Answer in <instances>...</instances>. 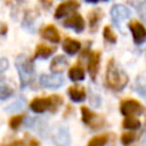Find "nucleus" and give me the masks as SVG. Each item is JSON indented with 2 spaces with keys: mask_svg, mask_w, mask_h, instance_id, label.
<instances>
[{
  "mask_svg": "<svg viewBox=\"0 0 146 146\" xmlns=\"http://www.w3.org/2000/svg\"><path fill=\"white\" fill-rule=\"evenodd\" d=\"M106 84L110 89L114 91H121L128 83L129 78L127 73L120 68V66L115 63L112 58L110 59L107 67H106V76H105Z\"/></svg>",
  "mask_w": 146,
  "mask_h": 146,
  "instance_id": "f257e3e1",
  "label": "nucleus"
},
{
  "mask_svg": "<svg viewBox=\"0 0 146 146\" xmlns=\"http://www.w3.org/2000/svg\"><path fill=\"white\" fill-rule=\"evenodd\" d=\"M15 65L18 71L22 88H25L34 81V66L31 58L24 55H19L15 60Z\"/></svg>",
  "mask_w": 146,
  "mask_h": 146,
  "instance_id": "f03ea898",
  "label": "nucleus"
},
{
  "mask_svg": "<svg viewBox=\"0 0 146 146\" xmlns=\"http://www.w3.org/2000/svg\"><path fill=\"white\" fill-rule=\"evenodd\" d=\"M63 104L62 96L51 95L48 97H36L30 103V108L35 113H43L46 111L55 112Z\"/></svg>",
  "mask_w": 146,
  "mask_h": 146,
  "instance_id": "7ed1b4c3",
  "label": "nucleus"
},
{
  "mask_svg": "<svg viewBox=\"0 0 146 146\" xmlns=\"http://www.w3.org/2000/svg\"><path fill=\"white\" fill-rule=\"evenodd\" d=\"M81 114H82V121L88 127H90L92 130H99L105 124V120H104V117L102 115L91 112L86 106L81 107Z\"/></svg>",
  "mask_w": 146,
  "mask_h": 146,
  "instance_id": "20e7f679",
  "label": "nucleus"
},
{
  "mask_svg": "<svg viewBox=\"0 0 146 146\" xmlns=\"http://www.w3.org/2000/svg\"><path fill=\"white\" fill-rule=\"evenodd\" d=\"M120 112L125 116L138 115L144 112V106L136 99H124L120 104Z\"/></svg>",
  "mask_w": 146,
  "mask_h": 146,
  "instance_id": "39448f33",
  "label": "nucleus"
},
{
  "mask_svg": "<svg viewBox=\"0 0 146 146\" xmlns=\"http://www.w3.org/2000/svg\"><path fill=\"white\" fill-rule=\"evenodd\" d=\"M130 15H131L130 9H128L127 7H124V6H122V5H115V6H113L112 9H111L112 21H113V23L115 24V26H116L120 31H122L121 24H122L127 18H129Z\"/></svg>",
  "mask_w": 146,
  "mask_h": 146,
  "instance_id": "423d86ee",
  "label": "nucleus"
},
{
  "mask_svg": "<svg viewBox=\"0 0 146 146\" xmlns=\"http://www.w3.org/2000/svg\"><path fill=\"white\" fill-rule=\"evenodd\" d=\"M40 84L48 89H57L64 84V78L59 73L42 74L40 76Z\"/></svg>",
  "mask_w": 146,
  "mask_h": 146,
  "instance_id": "0eeeda50",
  "label": "nucleus"
},
{
  "mask_svg": "<svg viewBox=\"0 0 146 146\" xmlns=\"http://www.w3.org/2000/svg\"><path fill=\"white\" fill-rule=\"evenodd\" d=\"M129 30L132 33V38L136 44H141L146 41V29L144 25L138 21H131L128 24Z\"/></svg>",
  "mask_w": 146,
  "mask_h": 146,
  "instance_id": "6e6552de",
  "label": "nucleus"
},
{
  "mask_svg": "<svg viewBox=\"0 0 146 146\" xmlns=\"http://www.w3.org/2000/svg\"><path fill=\"white\" fill-rule=\"evenodd\" d=\"M80 7V3L76 0H67L65 2H62L60 5H58V7L55 10V18L59 19L63 18L65 16H67L68 14L75 11L78 8Z\"/></svg>",
  "mask_w": 146,
  "mask_h": 146,
  "instance_id": "1a4fd4ad",
  "label": "nucleus"
},
{
  "mask_svg": "<svg viewBox=\"0 0 146 146\" xmlns=\"http://www.w3.org/2000/svg\"><path fill=\"white\" fill-rule=\"evenodd\" d=\"M99 62H100V52L99 51H91L88 55L87 68H88V73H89L91 80H95L97 76V73L99 71Z\"/></svg>",
  "mask_w": 146,
  "mask_h": 146,
  "instance_id": "9d476101",
  "label": "nucleus"
},
{
  "mask_svg": "<svg viewBox=\"0 0 146 146\" xmlns=\"http://www.w3.org/2000/svg\"><path fill=\"white\" fill-rule=\"evenodd\" d=\"M63 24H64L65 27L74 30L76 33L82 32L84 30V26H86V23H84L83 17L80 14H78V13H75L72 16H70L68 18H66Z\"/></svg>",
  "mask_w": 146,
  "mask_h": 146,
  "instance_id": "9b49d317",
  "label": "nucleus"
},
{
  "mask_svg": "<svg viewBox=\"0 0 146 146\" xmlns=\"http://www.w3.org/2000/svg\"><path fill=\"white\" fill-rule=\"evenodd\" d=\"M67 65H68L67 58L64 55H58L52 58V60L49 65V68L52 73H62L66 70Z\"/></svg>",
  "mask_w": 146,
  "mask_h": 146,
  "instance_id": "f8f14e48",
  "label": "nucleus"
},
{
  "mask_svg": "<svg viewBox=\"0 0 146 146\" xmlns=\"http://www.w3.org/2000/svg\"><path fill=\"white\" fill-rule=\"evenodd\" d=\"M41 36L52 43H58L59 40H60V35H59V32L57 31V29L54 26V25H47L44 26L42 30H41Z\"/></svg>",
  "mask_w": 146,
  "mask_h": 146,
  "instance_id": "ddd939ff",
  "label": "nucleus"
},
{
  "mask_svg": "<svg viewBox=\"0 0 146 146\" xmlns=\"http://www.w3.org/2000/svg\"><path fill=\"white\" fill-rule=\"evenodd\" d=\"M67 94H68L70 98L75 103H81L87 97L86 89L83 87H81V86H71L67 89Z\"/></svg>",
  "mask_w": 146,
  "mask_h": 146,
  "instance_id": "4468645a",
  "label": "nucleus"
},
{
  "mask_svg": "<svg viewBox=\"0 0 146 146\" xmlns=\"http://www.w3.org/2000/svg\"><path fill=\"white\" fill-rule=\"evenodd\" d=\"M103 16V11L100 8H96L92 9L91 11H89L88 14V23H89V27H90V32H95L98 29V25L100 23Z\"/></svg>",
  "mask_w": 146,
  "mask_h": 146,
  "instance_id": "2eb2a0df",
  "label": "nucleus"
},
{
  "mask_svg": "<svg viewBox=\"0 0 146 146\" xmlns=\"http://www.w3.org/2000/svg\"><path fill=\"white\" fill-rule=\"evenodd\" d=\"M80 47H81L80 41L74 40V39H71V38H66L64 40V42H63V49L70 56L75 55L80 50Z\"/></svg>",
  "mask_w": 146,
  "mask_h": 146,
  "instance_id": "dca6fc26",
  "label": "nucleus"
},
{
  "mask_svg": "<svg viewBox=\"0 0 146 146\" xmlns=\"http://www.w3.org/2000/svg\"><path fill=\"white\" fill-rule=\"evenodd\" d=\"M56 50L55 47H49L47 44L40 43L36 46L35 51H34V58H48L54 51Z\"/></svg>",
  "mask_w": 146,
  "mask_h": 146,
  "instance_id": "f3484780",
  "label": "nucleus"
},
{
  "mask_svg": "<svg viewBox=\"0 0 146 146\" xmlns=\"http://www.w3.org/2000/svg\"><path fill=\"white\" fill-rule=\"evenodd\" d=\"M68 78L72 81H82L86 78V72L84 68L81 65H74L68 70Z\"/></svg>",
  "mask_w": 146,
  "mask_h": 146,
  "instance_id": "a211bd4d",
  "label": "nucleus"
},
{
  "mask_svg": "<svg viewBox=\"0 0 146 146\" xmlns=\"http://www.w3.org/2000/svg\"><path fill=\"white\" fill-rule=\"evenodd\" d=\"M122 127L124 129H129V130H137L140 128V121L137 117H135L133 115H129L123 120Z\"/></svg>",
  "mask_w": 146,
  "mask_h": 146,
  "instance_id": "6ab92c4d",
  "label": "nucleus"
},
{
  "mask_svg": "<svg viewBox=\"0 0 146 146\" xmlns=\"http://www.w3.org/2000/svg\"><path fill=\"white\" fill-rule=\"evenodd\" d=\"M130 2V5L136 9V11L138 13V15H139V17L141 18V21L145 23V25H146V5L144 3V2H141V1H136V0H133V1H129Z\"/></svg>",
  "mask_w": 146,
  "mask_h": 146,
  "instance_id": "aec40b11",
  "label": "nucleus"
},
{
  "mask_svg": "<svg viewBox=\"0 0 146 146\" xmlns=\"http://www.w3.org/2000/svg\"><path fill=\"white\" fill-rule=\"evenodd\" d=\"M14 92V89L9 87L3 80H0V99L9 98Z\"/></svg>",
  "mask_w": 146,
  "mask_h": 146,
  "instance_id": "412c9836",
  "label": "nucleus"
},
{
  "mask_svg": "<svg viewBox=\"0 0 146 146\" xmlns=\"http://www.w3.org/2000/svg\"><path fill=\"white\" fill-rule=\"evenodd\" d=\"M108 140V137L107 135H102V136H95L92 137L89 141H88V145L89 146H103L107 143Z\"/></svg>",
  "mask_w": 146,
  "mask_h": 146,
  "instance_id": "4be33fe9",
  "label": "nucleus"
},
{
  "mask_svg": "<svg viewBox=\"0 0 146 146\" xmlns=\"http://www.w3.org/2000/svg\"><path fill=\"white\" fill-rule=\"evenodd\" d=\"M103 35L105 38V40H107L108 42L111 43H114L116 42V36L114 34V32L112 31V29L110 26H105L104 27V31H103Z\"/></svg>",
  "mask_w": 146,
  "mask_h": 146,
  "instance_id": "5701e85b",
  "label": "nucleus"
},
{
  "mask_svg": "<svg viewBox=\"0 0 146 146\" xmlns=\"http://www.w3.org/2000/svg\"><path fill=\"white\" fill-rule=\"evenodd\" d=\"M23 122V115H16V116H13L10 120H9V127L14 130L18 129V127L22 124Z\"/></svg>",
  "mask_w": 146,
  "mask_h": 146,
  "instance_id": "b1692460",
  "label": "nucleus"
},
{
  "mask_svg": "<svg viewBox=\"0 0 146 146\" xmlns=\"http://www.w3.org/2000/svg\"><path fill=\"white\" fill-rule=\"evenodd\" d=\"M135 140H136V135L132 132H127V133H123L121 136V143L123 145H129Z\"/></svg>",
  "mask_w": 146,
  "mask_h": 146,
  "instance_id": "393cba45",
  "label": "nucleus"
},
{
  "mask_svg": "<svg viewBox=\"0 0 146 146\" xmlns=\"http://www.w3.org/2000/svg\"><path fill=\"white\" fill-rule=\"evenodd\" d=\"M22 106H24V102H23V103H22V102H16L15 104H13V105H10V106H8V107H7V112L18 111V110H21V108H22Z\"/></svg>",
  "mask_w": 146,
  "mask_h": 146,
  "instance_id": "a878e982",
  "label": "nucleus"
},
{
  "mask_svg": "<svg viewBox=\"0 0 146 146\" xmlns=\"http://www.w3.org/2000/svg\"><path fill=\"white\" fill-rule=\"evenodd\" d=\"M8 68V60L6 58H1L0 59V73L5 72V70Z\"/></svg>",
  "mask_w": 146,
  "mask_h": 146,
  "instance_id": "bb28decb",
  "label": "nucleus"
},
{
  "mask_svg": "<svg viewBox=\"0 0 146 146\" xmlns=\"http://www.w3.org/2000/svg\"><path fill=\"white\" fill-rule=\"evenodd\" d=\"M137 90H138V94H139L140 96H143V97L146 99V87H140V88H138Z\"/></svg>",
  "mask_w": 146,
  "mask_h": 146,
  "instance_id": "cd10ccee",
  "label": "nucleus"
},
{
  "mask_svg": "<svg viewBox=\"0 0 146 146\" xmlns=\"http://www.w3.org/2000/svg\"><path fill=\"white\" fill-rule=\"evenodd\" d=\"M23 144H24L23 140H17V141H13L11 143V145H23Z\"/></svg>",
  "mask_w": 146,
  "mask_h": 146,
  "instance_id": "c85d7f7f",
  "label": "nucleus"
},
{
  "mask_svg": "<svg viewBox=\"0 0 146 146\" xmlns=\"http://www.w3.org/2000/svg\"><path fill=\"white\" fill-rule=\"evenodd\" d=\"M87 2H91V3H95V2H97L98 0H86Z\"/></svg>",
  "mask_w": 146,
  "mask_h": 146,
  "instance_id": "c756f323",
  "label": "nucleus"
},
{
  "mask_svg": "<svg viewBox=\"0 0 146 146\" xmlns=\"http://www.w3.org/2000/svg\"><path fill=\"white\" fill-rule=\"evenodd\" d=\"M105 1H106V0H105Z\"/></svg>",
  "mask_w": 146,
  "mask_h": 146,
  "instance_id": "7c9ffc66",
  "label": "nucleus"
}]
</instances>
